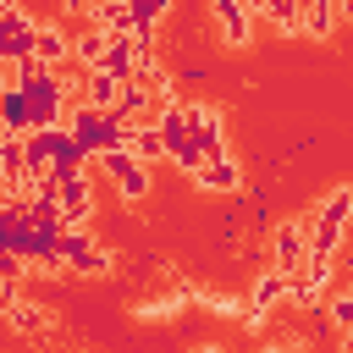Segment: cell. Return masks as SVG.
<instances>
[{
	"label": "cell",
	"instance_id": "cell-1",
	"mask_svg": "<svg viewBox=\"0 0 353 353\" xmlns=\"http://www.w3.org/2000/svg\"><path fill=\"white\" fill-rule=\"evenodd\" d=\"M347 221H353V188H331L309 215V254L331 259L342 248V237H347Z\"/></svg>",
	"mask_w": 353,
	"mask_h": 353
},
{
	"label": "cell",
	"instance_id": "cell-2",
	"mask_svg": "<svg viewBox=\"0 0 353 353\" xmlns=\"http://www.w3.org/2000/svg\"><path fill=\"white\" fill-rule=\"evenodd\" d=\"M55 204H61L66 232H83V226L94 221V176H88V165L61 171V182H55Z\"/></svg>",
	"mask_w": 353,
	"mask_h": 353
},
{
	"label": "cell",
	"instance_id": "cell-3",
	"mask_svg": "<svg viewBox=\"0 0 353 353\" xmlns=\"http://www.w3.org/2000/svg\"><path fill=\"white\" fill-rule=\"evenodd\" d=\"M303 265H309V215H303V221H281V226L270 232V270L298 276Z\"/></svg>",
	"mask_w": 353,
	"mask_h": 353
},
{
	"label": "cell",
	"instance_id": "cell-4",
	"mask_svg": "<svg viewBox=\"0 0 353 353\" xmlns=\"http://www.w3.org/2000/svg\"><path fill=\"white\" fill-rule=\"evenodd\" d=\"M50 254H55L66 270H77V276H110V248H99V243L83 237V232H66Z\"/></svg>",
	"mask_w": 353,
	"mask_h": 353
},
{
	"label": "cell",
	"instance_id": "cell-5",
	"mask_svg": "<svg viewBox=\"0 0 353 353\" xmlns=\"http://www.w3.org/2000/svg\"><path fill=\"white\" fill-rule=\"evenodd\" d=\"M99 165L116 176V193L127 199V204H138V199H149V165H138L127 149H110V154H99Z\"/></svg>",
	"mask_w": 353,
	"mask_h": 353
},
{
	"label": "cell",
	"instance_id": "cell-6",
	"mask_svg": "<svg viewBox=\"0 0 353 353\" xmlns=\"http://www.w3.org/2000/svg\"><path fill=\"white\" fill-rule=\"evenodd\" d=\"M188 138L204 160H221L226 154V138H221V110L215 105H188Z\"/></svg>",
	"mask_w": 353,
	"mask_h": 353
},
{
	"label": "cell",
	"instance_id": "cell-7",
	"mask_svg": "<svg viewBox=\"0 0 353 353\" xmlns=\"http://www.w3.org/2000/svg\"><path fill=\"white\" fill-rule=\"evenodd\" d=\"M281 303H287V276H281V270H265V276L254 281V292H248V309H254V314H248V325L259 331Z\"/></svg>",
	"mask_w": 353,
	"mask_h": 353
},
{
	"label": "cell",
	"instance_id": "cell-8",
	"mask_svg": "<svg viewBox=\"0 0 353 353\" xmlns=\"http://www.w3.org/2000/svg\"><path fill=\"white\" fill-rule=\"evenodd\" d=\"M121 88H127L121 77H110V72H88V83H83V105L116 121V110H121Z\"/></svg>",
	"mask_w": 353,
	"mask_h": 353
},
{
	"label": "cell",
	"instance_id": "cell-9",
	"mask_svg": "<svg viewBox=\"0 0 353 353\" xmlns=\"http://www.w3.org/2000/svg\"><path fill=\"white\" fill-rule=\"evenodd\" d=\"M33 55L55 72V66H66L72 61V33L61 28V22H39V39H33Z\"/></svg>",
	"mask_w": 353,
	"mask_h": 353
},
{
	"label": "cell",
	"instance_id": "cell-10",
	"mask_svg": "<svg viewBox=\"0 0 353 353\" xmlns=\"http://www.w3.org/2000/svg\"><path fill=\"white\" fill-rule=\"evenodd\" d=\"M204 193H243V171L232 165V154H221V160H204V171L193 176Z\"/></svg>",
	"mask_w": 353,
	"mask_h": 353
},
{
	"label": "cell",
	"instance_id": "cell-11",
	"mask_svg": "<svg viewBox=\"0 0 353 353\" xmlns=\"http://www.w3.org/2000/svg\"><path fill=\"white\" fill-rule=\"evenodd\" d=\"M215 28L226 33V44H248L254 11H248V6H237V0H215Z\"/></svg>",
	"mask_w": 353,
	"mask_h": 353
},
{
	"label": "cell",
	"instance_id": "cell-12",
	"mask_svg": "<svg viewBox=\"0 0 353 353\" xmlns=\"http://www.w3.org/2000/svg\"><path fill=\"white\" fill-rule=\"evenodd\" d=\"M138 165H154V160H165V138L154 132V121H143V127H127V143H121Z\"/></svg>",
	"mask_w": 353,
	"mask_h": 353
},
{
	"label": "cell",
	"instance_id": "cell-13",
	"mask_svg": "<svg viewBox=\"0 0 353 353\" xmlns=\"http://www.w3.org/2000/svg\"><path fill=\"white\" fill-rule=\"evenodd\" d=\"M0 127L11 138H28L33 132V110H28V94H0Z\"/></svg>",
	"mask_w": 353,
	"mask_h": 353
},
{
	"label": "cell",
	"instance_id": "cell-14",
	"mask_svg": "<svg viewBox=\"0 0 353 353\" xmlns=\"http://www.w3.org/2000/svg\"><path fill=\"white\" fill-rule=\"evenodd\" d=\"M6 325H11V331H22V336H33V331H44V325H50V314H44L33 298H22V292H17V303L6 309Z\"/></svg>",
	"mask_w": 353,
	"mask_h": 353
},
{
	"label": "cell",
	"instance_id": "cell-15",
	"mask_svg": "<svg viewBox=\"0 0 353 353\" xmlns=\"http://www.w3.org/2000/svg\"><path fill=\"white\" fill-rule=\"evenodd\" d=\"M336 22H342V17H336L331 0H309V6H303V33H309V39H331Z\"/></svg>",
	"mask_w": 353,
	"mask_h": 353
},
{
	"label": "cell",
	"instance_id": "cell-16",
	"mask_svg": "<svg viewBox=\"0 0 353 353\" xmlns=\"http://www.w3.org/2000/svg\"><path fill=\"white\" fill-rule=\"evenodd\" d=\"M254 17H270L281 33H303V6H292V0H265Z\"/></svg>",
	"mask_w": 353,
	"mask_h": 353
},
{
	"label": "cell",
	"instance_id": "cell-17",
	"mask_svg": "<svg viewBox=\"0 0 353 353\" xmlns=\"http://www.w3.org/2000/svg\"><path fill=\"white\" fill-rule=\"evenodd\" d=\"M22 276H28V259L11 254V248H0V287H17Z\"/></svg>",
	"mask_w": 353,
	"mask_h": 353
},
{
	"label": "cell",
	"instance_id": "cell-18",
	"mask_svg": "<svg viewBox=\"0 0 353 353\" xmlns=\"http://www.w3.org/2000/svg\"><path fill=\"white\" fill-rule=\"evenodd\" d=\"M188 353H221V347H215V342H199V347H188Z\"/></svg>",
	"mask_w": 353,
	"mask_h": 353
},
{
	"label": "cell",
	"instance_id": "cell-19",
	"mask_svg": "<svg viewBox=\"0 0 353 353\" xmlns=\"http://www.w3.org/2000/svg\"><path fill=\"white\" fill-rule=\"evenodd\" d=\"M336 17H342V22H353V6H336Z\"/></svg>",
	"mask_w": 353,
	"mask_h": 353
},
{
	"label": "cell",
	"instance_id": "cell-20",
	"mask_svg": "<svg viewBox=\"0 0 353 353\" xmlns=\"http://www.w3.org/2000/svg\"><path fill=\"white\" fill-rule=\"evenodd\" d=\"M265 353H309V347H265Z\"/></svg>",
	"mask_w": 353,
	"mask_h": 353
},
{
	"label": "cell",
	"instance_id": "cell-21",
	"mask_svg": "<svg viewBox=\"0 0 353 353\" xmlns=\"http://www.w3.org/2000/svg\"><path fill=\"white\" fill-rule=\"evenodd\" d=\"M342 353H353V331H347V336H342Z\"/></svg>",
	"mask_w": 353,
	"mask_h": 353
}]
</instances>
